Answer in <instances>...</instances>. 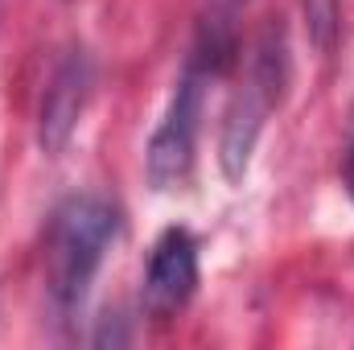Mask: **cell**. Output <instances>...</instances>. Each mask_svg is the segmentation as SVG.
<instances>
[{
    "mask_svg": "<svg viewBox=\"0 0 354 350\" xmlns=\"http://www.w3.org/2000/svg\"><path fill=\"white\" fill-rule=\"evenodd\" d=\"M120 206L103 194H71L54 210L46 235V288L62 313H75L87 301L107 248L120 239Z\"/></svg>",
    "mask_w": 354,
    "mask_h": 350,
    "instance_id": "6da1fadb",
    "label": "cell"
},
{
    "mask_svg": "<svg viewBox=\"0 0 354 350\" xmlns=\"http://www.w3.org/2000/svg\"><path fill=\"white\" fill-rule=\"evenodd\" d=\"M292 79V62H288V33L280 21H268L256 37L252 50V71L243 79V87L231 95L227 111H223V132H218V169L231 185H239L252 169V153L264 136L268 116L280 107L284 91Z\"/></svg>",
    "mask_w": 354,
    "mask_h": 350,
    "instance_id": "7a4b0ae2",
    "label": "cell"
},
{
    "mask_svg": "<svg viewBox=\"0 0 354 350\" xmlns=\"http://www.w3.org/2000/svg\"><path fill=\"white\" fill-rule=\"evenodd\" d=\"M202 83H206V75L185 66V75L174 87V99L165 107V120L157 124V132L145 149V174L157 194H174L194 177L198 128H202V91H206Z\"/></svg>",
    "mask_w": 354,
    "mask_h": 350,
    "instance_id": "3957f363",
    "label": "cell"
},
{
    "mask_svg": "<svg viewBox=\"0 0 354 350\" xmlns=\"http://www.w3.org/2000/svg\"><path fill=\"white\" fill-rule=\"evenodd\" d=\"M91 87H95L91 54L83 46H71L66 58L54 66L46 95H41V107H37V145H41V153L58 157L75 140V132L83 124V111L91 103Z\"/></svg>",
    "mask_w": 354,
    "mask_h": 350,
    "instance_id": "277c9868",
    "label": "cell"
},
{
    "mask_svg": "<svg viewBox=\"0 0 354 350\" xmlns=\"http://www.w3.org/2000/svg\"><path fill=\"white\" fill-rule=\"evenodd\" d=\"M198 293V239L185 227H165L145 268V309L153 317H174Z\"/></svg>",
    "mask_w": 354,
    "mask_h": 350,
    "instance_id": "5b68a950",
    "label": "cell"
},
{
    "mask_svg": "<svg viewBox=\"0 0 354 350\" xmlns=\"http://www.w3.org/2000/svg\"><path fill=\"white\" fill-rule=\"evenodd\" d=\"M231 12H235V8L214 4V8L202 17V25H198V42H194L189 66H194L198 75H206V79L227 75V71L235 66V58H239V33H235Z\"/></svg>",
    "mask_w": 354,
    "mask_h": 350,
    "instance_id": "8992f818",
    "label": "cell"
},
{
    "mask_svg": "<svg viewBox=\"0 0 354 350\" xmlns=\"http://www.w3.org/2000/svg\"><path fill=\"white\" fill-rule=\"evenodd\" d=\"M301 12H305L309 42L322 54H330L338 42V25H342V0H301Z\"/></svg>",
    "mask_w": 354,
    "mask_h": 350,
    "instance_id": "52a82bcc",
    "label": "cell"
},
{
    "mask_svg": "<svg viewBox=\"0 0 354 350\" xmlns=\"http://www.w3.org/2000/svg\"><path fill=\"white\" fill-rule=\"evenodd\" d=\"M342 185H346V198L354 202V140L346 149V169H342Z\"/></svg>",
    "mask_w": 354,
    "mask_h": 350,
    "instance_id": "ba28073f",
    "label": "cell"
},
{
    "mask_svg": "<svg viewBox=\"0 0 354 350\" xmlns=\"http://www.w3.org/2000/svg\"><path fill=\"white\" fill-rule=\"evenodd\" d=\"M214 4H223V8H235V4H243V0H214Z\"/></svg>",
    "mask_w": 354,
    "mask_h": 350,
    "instance_id": "9c48e42d",
    "label": "cell"
}]
</instances>
